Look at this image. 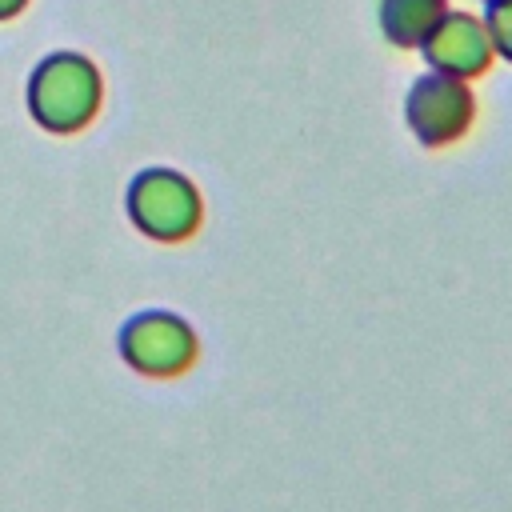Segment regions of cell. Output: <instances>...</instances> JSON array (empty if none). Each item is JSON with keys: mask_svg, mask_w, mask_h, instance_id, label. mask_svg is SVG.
<instances>
[{"mask_svg": "<svg viewBox=\"0 0 512 512\" xmlns=\"http://www.w3.org/2000/svg\"><path fill=\"white\" fill-rule=\"evenodd\" d=\"M24 104L44 132L72 136L96 120L104 104V76L84 52H72V48L48 52L28 72Z\"/></svg>", "mask_w": 512, "mask_h": 512, "instance_id": "1", "label": "cell"}, {"mask_svg": "<svg viewBox=\"0 0 512 512\" xmlns=\"http://www.w3.org/2000/svg\"><path fill=\"white\" fill-rule=\"evenodd\" d=\"M124 212L136 232H144L156 244H180L188 240L204 220L200 188L164 164L140 168L124 188Z\"/></svg>", "mask_w": 512, "mask_h": 512, "instance_id": "2", "label": "cell"}, {"mask_svg": "<svg viewBox=\"0 0 512 512\" xmlns=\"http://www.w3.org/2000/svg\"><path fill=\"white\" fill-rule=\"evenodd\" d=\"M116 352L132 372H140L148 380H172V376H184L196 364L200 336L180 312L144 308V312H132L120 324Z\"/></svg>", "mask_w": 512, "mask_h": 512, "instance_id": "3", "label": "cell"}, {"mask_svg": "<svg viewBox=\"0 0 512 512\" xmlns=\"http://www.w3.org/2000/svg\"><path fill=\"white\" fill-rule=\"evenodd\" d=\"M476 116V96L468 88V80L444 76V72H420L408 84L404 96V124L412 128V136L424 148H448L456 144Z\"/></svg>", "mask_w": 512, "mask_h": 512, "instance_id": "4", "label": "cell"}, {"mask_svg": "<svg viewBox=\"0 0 512 512\" xmlns=\"http://www.w3.org/2000/svg\"><path fill=\"white\" fill-rule=\"evenodd\" d=\"M416 52L424 56L432 72H444L456 80H476L492 64V40H488L484 20L460 8H448Z\"/></svg>", "mask_w": 512, "mask_h": 512, "instance_id": "5", "label": "cell"}, {"mask_svg": "<svg viewBox=\"0 0 512 512\" xmlns=\"http://www.w3.org/2000/svg\"><path fill=\"white\" fill-rule=\"evenodd\" d=\"M448 0H380V32L392 48H420Z\"/></svg>", "mask_w": 512, "mask_h": 512, "instance_id": "6", "label": "cell"}, {"mask_svg": "<svg viewBox=\"0 0 512 512\" xmlns=\"http://www.w3.org/2000/svg\"><path fill=\"white\" fill-rule=\"evenodd\" d=\"M484 28L492 40V56L512 64V0H484Z\"/></svg>", "mask_w": 512, "mask_h": 512, "instance_id": "7", "label": "cell"}, {"mask_svg": "<svg viewBox=\"0 0 512 512\" xmlns=\"http://www.w3.org/2000/svg\"><path fill=\"white\" fill-rule=\"evenodd\" d=\"M24 8H28V0H0V24L12 20V16H20Z\"/></svg>", "mask_w": 512, "mask_h": 512, "instance_id": "8", "label": "cell"}]
</instances>
